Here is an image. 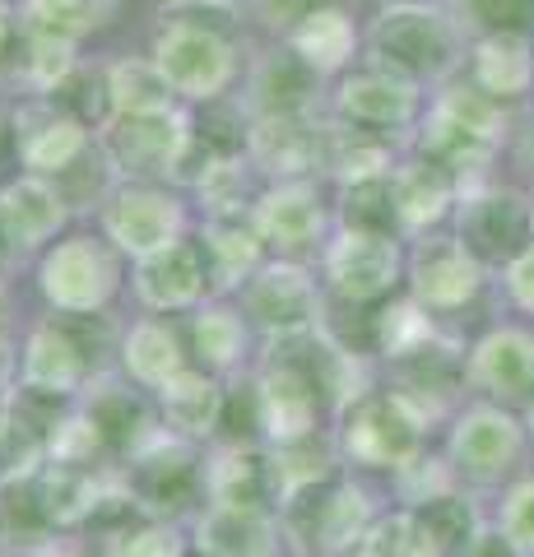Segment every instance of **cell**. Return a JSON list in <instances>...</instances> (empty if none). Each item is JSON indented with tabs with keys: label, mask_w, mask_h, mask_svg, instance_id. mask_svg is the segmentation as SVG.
<instances>
[{
	"label": "cell",
	"mask_w": 534,
	"mask_h": 557,
	"mask_svg": "<svg viewBox=\"0 0 534 557\" xmlns=\"http://www.w3.org/2000/svg\"><path fill=\"white\" fill-rule=\"evenodd\" d=\"M159 70L172 89H182L191 98H210L214 89H223L233 61H228V47H223L219 33L182 20L159 38Z\"/></svg>",
	"instance_id": "obj_1"
},
{
	"label": "cell",
	"mask_w": 534,
	"mask_h": 557,
	"mask_svg": "<svg viewBox=\"0 0 534 557\" xmlns=\"http://www.w3.org/2000/svg\"><path fill=\"white\" fill-rule=\"evenodd\" d=\"M42 288H47L51 302H61L71 311H89V307H98L102 298H108L112 265H108V256H102L94 242L75 237V242H65V247H57L47 256Z\"/></svg>",
	"instance_id": "obj_2"
},
{
	"label": "cell",
	"mask_w": 534,
	"mask_h": 557,
	"mask_svg": "<svg viewBox=\"0 0 534 557\" xmlns=\"http://www.w3.org/2000/svg\"><path fill=\"white\" fill-rule=\"evenodd\" d=\"M413 446H419V418L409 413V405L400 395L386 399H368L363 409L353 413L349 423V450L368 465H395L409 460Z\"/></svg>",
	"instance_id": "obj_3"
},
{
	"label": "cell",
	"mask_w": 534,
	"mask_h": 557,
	"mask_svg": "<svg viewBox=\"0 0 534 557\" xmlns=\"http://www.w3.org/2000/svg\"><path fill=\"white\" fill-rule=\"evenodd\" d=\"M376 51H382L390 65L423 75V70L446 65V57H451V33L427 10H390L386 20L376 24Z\"/></svg>",
	"instance_id": "obj_4"
},
{
	"label": "cell",
	"mask_w": 534,
	"mask_h": 557,
	"mask_svg": "<svg viewBox=\"0 0 534 557\" xmlns=\"http://www.w3.org/2000/svg\"><path fill=\"white\" fill-rule=\"evenodd\" d=\"M331 274L349 298H376L395 284V247L382 233H349L331 251Z\"/></svg>",
	"instance_id": "obj_5"
},
{
	"label": "cell",
	"mask_w": 534,
	"mask_h": 557,
	"mask_svg": "<svg viewBox=\"0 0 534 557\" xmlns=\"http://www.w3.org/2000/svg\"><path fill=\"white\" fill-rule=\"evenodd\" d=\"M108 223L112 237L135 256H153L172 247V237H177V209L163 196H149V190H126Z\"/></svg>",
	"instance_id": "obj_6"
},
{
	"label": "cell",
	"mask_w": 534,
	"mask_h": 557,
	"mask_svg": "<svg viewBox=\"0 0 534 557\" xmlns=\"http://www.w3.org/2000/svg\"><path fill=\"white\" fill-rule=\"evenodd\" d=\"M182 145H186V135L177 131V121H167L163 112L131 116V121H122V131H112L116 163H126L131 172H167L177 163Z\"/></svg>",
	"instance_id": "obj_7"
},
{
	"label": "cell",
	"mask_w": 534,
	"mask_h": 557,
	"mask_svg": "<svg viewBox=\"0 0 534 557\" xmlns=\"http://www.w3.org/2000/svg\"><path fill=\"white\" fill-rule=\"evenodd\" d=\"M413 278H419V293L427 302L456 307L474 293L479 270H474V260L460 242H427V247L419 251V260H413Z\"/></svg>",
	"instance_id": "obj_8"
},
{
	"label": "cell",
	"mask_w": 534,
	"mask_h": 557,
	"mask_svg": "<svg viewBox=\"0 0 534 557\" xmlns=\"http://www.w3.org/2000/svg\"><path fill=\"white\" fill-rule=\"evenodd\" d=\"M413 544L423 557H470L474 539V511L456 497H433L427 507H419L409 516Z\"/></svg>",
	"instance_id": "obj_9"
},
{
	"label": "cell",
	"mask_w": 534,
	"mask_h": 557,
	"mask_svg": "<svg viewBox=\"0 0 534 557\" xmlns=\"http://www.w3.org/2000/svg\"><path fill=\"white\" fill-rule=\"evenodd\" d=\"M200 544L214 557H265L270 553V520L251 502H219L200 525Z\"/></svg>",
	"instance_id": "obj_10"
},
{
	"label": "cell",
	"mask_w": 534,
	"mask_h": 557,
	"mask_svg": "<svg viewBox=\"0 0 534 557\" xmlns=\"http://www.w3.org/2000/svg\"><path fill=\"white\" fill-rule=\"evenodd\" d=\"M200 284H204L200 256H196V247H186V242H172V247L145 256V270H140L145 302H153V307H182V302L196 298Z\"/></svg>",
	"instance_id": "obj_11"
},
{
	"label": "cell",
	"mask_w": 534,
	"mask_h": 557,
	"mask_svg": "<svg viewBox=\"0 0 534 557\" xmlns=\"http://www.w3.org/2000/svg\"><path fill=\"white\" fill-rule=\"evenodd\" d=\"M516 446H521V437H516V423L502 413H493V409H479L470 413L460 423L456 432V460L464 469H474V474H497L511 456H516Z\"/></svg>",
	"instance_id": "obj_12"
},
{
	"label": "cell",
	"mask_w": 534,
	"mask_h": 557,
	"mask_svg": "<svg viewBox=\"0 0 534 557\" xmlns=\"http://www.w3.org/2000/svg\"><path fill=\"white\" fill-rule=\"evenodd\" d=\"M0 223H5V233L20 242V247H38L61 223L57 190H47L42 182H14L5 196H0Z\"/></svg>",
	"instance_id": "obj_13"
},
{
	"label": "cell",
	"mask_w": 534,
	"mask_h": 557,
	"mask_svg": "<svg viewBox=\"0 0 534 557\" xmlns=\"http://www.w3.org/2000/svg\"><path fill=\"white\" fill-rule=\"evenodd\" d=\"M251 311L265 325H274V330H298V325L312 321L316 293H312V284H307L298 270H270V274L256 278Z\"/></svg>",
	"instance_id": "obj_14"
},
{
	"label": "cell",
	"mask_w": 534,
	"mask_h": 557,
	"mask_svg": "<svg viewBox=\"0 0 534 557\" xmlns=\"http://www.w3.org/2000/svg\"><path fill=\"white\" fill-rule=\"evenodd\" d=\"M14 131H20V153H24V163L28 168H38V172H51V168H65L79 153V131H75V121H65L57 112H24L20 121H14Z\"/></svg>",
	"instance_id": "obj_15"
},
{
	"label": "cell",
	"mask_w": 534,
	"mask_h": 557,
	"mask_svg": "<svg viewBox=\"0 0 534 557\" xmlns=\"http://www.w3.org/2000/svg\"><path fill=\"white\" fill-rule=\"evenodd\" d=\"M525 237V209L511 196H493V200H474L464 214V242L479 247L484 256H511Z\"/></svg>",
	"instance_id": "obj_16"
},
{
	"label": "cell",
	"mask_w": 534,
	"mask_h": 557,
	"mask_svg": "<svg viewBox=\"0 0 534 557\" xmlns=\"http://www.w3.org/2000/svg\"><path fill=\"white\" fill-rule=\"evenodd\" d=\"M479 376L497 395H530L534 391V339L516 335V330L493 335L479 348Z\"/></svg>",
	"instance_id": "obj_17"
},
{
	"label": "cell",
	"mask_w": 534,
	"mask_h": 557,
	"mask_svg": "<svg viewBox=\"0 0 534 557\" xmlns=\"http://www.w3.org/2000/svg\"><path fill=\"white\" fill-rule=\"evenodd\" d=\"M261 228H265V237L274 242V247H288V251L307 247L321 228V209L302 186L274 190V196L265 200V209H261Z\"/></svg>",
	"instance_id": "obj_18"
},
{
	"label": "cell",
	"mask_w": 534,
	"mask_h": 557,
	"mask_svg": "<svg viewBox=\"0 0 534 557\" xmlns=\"http://www.w3.org/2000/svg\"><path fill=\"white\" fill-rule=\"evenodd\" d=\"M28 386H38L47 395H65L79 381V354L61 330H38L28 344V362H24Z\"/></svg>",
	"instance_id": "obj_19"
},
{
	"label": "cell",
	"mask_w": 534,
	"mask_h": 557,
	"mask_svg": "<svg viewBox=\"0 0 534 557\" xmlns=\"http://www.w3.org/2000/svg\"><path fill=\"white\" fill-rule=\"evenodd\" d=\"M479 84L497 98H516L530 84V47L516 33H493L479 47Z\"/></svg>",
	"instance_id": "obj_20"
},
{
	"label": "cell",
	"mask_w": 534,
	"mask_h": 557,
	"mask_svg": "<svg viewBox=\"0 0 534 557\" xmlns=\"http://www.w3.org/2000/svg\"><path fill=\"white\" fill-rule=\"evenodd\" d=\"M409 108H413V94L390 75H358L344 84V112L358 121L386 126V121H405Z\"/></svg>",
	"instance_id": "obj_21"
},
{
	"label": "cell",
	"mask_w": 534,
	"mask_h": 557,
	"mask_svg": "<svg viewBox=\"0 0 534 557\" xmlns=\"http://www.w3.org/2000/svg\"><path fill=\"white\" fill-rule=\"evenodd\" d=\"M163 409H167V423L172 428H182V432H210L214 418H219V391L204 376L177 372L172 381H163Z\"/></svg>",
	"instance_id": "obj_22"
},
{
	"label": "cell",
	"mask_w": 534,
	"mask_h": 557,
	"mask_svg": "<svg viewBox=\"0 0 534 557\" xmlns=\"http://www.w3.org/2000/svg\"><path fill=\"white\" fill-rule=\"evenodd\" d=\"M446 200H451V182H446V172L437 163H419V168L400 172V182H395V209H400L409 223L437 219Z\"/></svg>",
	"instance_id": "obj_23"
},
{
	"label": "cell",
	"mask_w": 534,
	"mask_h": 557,
	"mask_svg": "<svg viewBox=\"0 0 534 557\" xmlns=\"http://www.w3.org/2000/svg\"><path fill=\"white\" fill-rule=\"evenodd\" d=\"M167 89L172 84L163 79L159 65H116L112 70V102L122 108L126 116H149V112H163L167 108Z\"/></svg>",
	"instance_id": "obj_24"
},
{
	"label": "cell",
	"mask_w": 534,
	"mask_h": 557,
	"mask_svg": "<svg viewBox=\"0 0 534 557\" xmlns=\"http://www.w3.org/2000/svg\"><path fill=\"white\" fill-rule=\"evenodd\" d=\"M349 42H353L349 20L335 14V10L307 14V24L298 33V47H302V57L312 61V65H339L344 57H349Z\"/></svg>",
	"instance_id": "obj_25"
},
{
	"label": "cell",
	"mask_w": 534,
	"mask_h": 557,
	"mask_svg": "<svg viewBox=\"0 0 534 557\" xmlns=\"http://www.w3.org/2000/svg\"><path fill=\"white\" fill-rule=\"evenodd\" d=\"M126 362L140 381H172L177 376V344L159 325H140L126 344Z\"/></svg>",
	"instance_id": "obj_26"
},
{
	"label": "cell",
	"mask_w": 534,
	"mask_h": 557,
	"mask_svg": "<svg viewBox=\"0 0 534 557\" xmlns=\"http://www.w3.org/2000/svg\"><path fill=\"white\" fill-rule=\"evenodd\" d=\"M33 465H38V437H33L20 418L0 413V487L24 479Z\"/></svg>",
	"instance_id": "obj_27"
},
{
	"label": "cell",
	"mask_w": 534,
	"mask_h": 557,
	"mask_svg": "<svg viewBox=\"0 0 534 557\" xmlns=\"http://www.w3.org/2000/svg\"><path fill=\"white\" fill-rule=\"evenodd\" d=\"M210 256H214L219 284H233V278L256 260V237L243 233L237 223H214V233H210Z\"/></svg>",
	"instance_id": "obj_28"
},
{
	"label": "cell",
	"mask_w": 534,
	"mask_h": 557,
	"mask_svg": "<svg viewBox=\"0 0 534 557\" xmlns=\"http://www.w3.org/2000/svg\"><path fill=\"white\" fill-rule=\"evenodd\" d=\"M256 149L265 153V159L284 163V168H307L312 163V135L302 126H293V121H270V126L256 135Z\"/></svg>",
	"instance_id": "obj_29"
},
{
	"label": "cell",
	"mask_w": 534,
	"mask_h": 557,
	"mask_svg": "<svg viewBox=\"0 0 534 557\" xmlns=\"http://www.w3.org/2000/svg\"><path fill=\"white\" fill-rule=\"evenodd\" d=\"M196 344H200V358L210 362H233L237 348H243V325L228 311H210V317L196 321Z\"/></svg>",
	"instance_id": "obj_30"
},
{
	"label": "cell",
	"mask_w": 534,
	"mask_h": 557,
	"mask_svg": "<svg viewBox=\"0 0 534 557\" xmlns=\"http://www.w3.org/2000/svg\"><path fill=\"white\" fill-rule=\"evenodd\" d=\"M94 483L75 474V469H61L57 479L47 483V516H57V520H79L84 511L94 507Z\"/></svg>",
	"instance_id": "obj_31"
},
{
	"label": "cell",
	"mask_w": 534,
	"mask_h": 557,
	"mask_svg": "<svg viewBox=\"0 0 534 557\" xmlns=\"http://www.w3.org/2000/svg\"><path fill=\"white\" fill-rule=\"evenodd\" d=\"M0 516H10V525H0V539H10V544H28V539H38L42 525H47V507L33 497H0Z\"/></svg>",
	"instance_id": "obj_32"
},
{
	"label": "cell",
	"mask_w": 534,
	"mask_h": 557,
	"mask_svg": "<svg viewBox=\"0 0 534 557\" xmlns=\"http://www.w3.org/2000/svg\"><path fill=\"white\" fill-rule=\"evenodd\" d=\"M363 557H423L419 544H413L409 516H395V520H382V525H372L368 544H363Z\"/></svg>",
	"instance_id": "obj_33"
},
{
	"label": "cell",
	"mask_w": 534,
	"mask_h": 557,
	"mask_svg": "<svg viewBox=\"0 0 534 557\" xmlns=\"http://www.w3.org/2000/svg\"><path fill=\"white\" fill-rule=\"evenodd\" d=\"M423 335H427V321H423L413 307H395V311H386L382 339H386L390 354H413V344H419Z\"/></svg>",
	"instance_id": "obj_34"
},
{
	"label": "cell",
	"mask_w": 534,
	"mask_h": 557,
	"mask_svg": "<svg viewBox=\"0 0 534 557\" xmlns=\"http://www.w3.org/2000/svg\"><path fill=\"white\" fill-rule=\"evenodd\" d=\"M507 539L516 548H534V483L516 487L507 502Z\"/></svg>",
	"instance_id": "obj_35"
},
{
	"label": "cell",
	"mask_w": 534,
	"mask_h": 557,
	"mask_svg": "<svg viewBox=\"0 0 534 557\" xmlns=\"http://www.w3.org/2000/svg\"><path fill=\"white\" fill-rule=\"evenodd\" d=\"M474 14L484 24H497L502 33H511L516 24H525L530 14H534V0H470Z\"/></svg>",
	"instance_id": "obj_36"
},
{
	"label": "cell",
	"mask_w": 534,
	"mask_h": 557,
	"mask_svg": "<svg viewBox=\"0 0 534 557\" xmlns=\"http://www.w3.org/2000/svg\"><path fill=\"white\" fill-rule=\"evenodd\" d=\"M112 557H177V539L163 530H140V534H126L112 548Z\"/></svg>",
	"instance_id": "obj_37"
},
{
	"label": "cell",
	"mask_w": 534,
	"mask_h": 557,
	"mask_svg": "<svg viewBox=\"0 0 534 557\" xmlns=\"http://www.w3.org/2000/svg\"><path fill=\"white\" fill-rule=\"evenodd\" d=\"M511 288H516V298H521L525 307H534V251L516 260V270H511Z\"/></svg>",
	"instance_id": "obj_38"
},
{
	"label": "cell",
	"mask_w": 534,
	"mask_h": 557,
	"mask_svg": "<svg viewBox=\"0 0 534 557\" xmlns=\"http://www.w3.org/2000/svg\"><path fill=\"white\" fill-rule=\"evenodd\" d=\"M470 557H516V544L511 539H479L470 548Z\"/></svg>",
	"instance_id": "obj_39"
},
{
	"label": "cell",
	"mask_w": 534,
	"mask_h": 557,
	"mask_svg": "<svg viewBox=\"0 0 534 557\" xmlns=\"http://www.w3.org/2000/svg\"><path fill=\"white\" fill-rule=\"evenodd\" d=\"M5 376H10V348L0 339V386H5Z\"/></svg>",
	"instance_id": "obj_40"
},
{
	"label": "cell",
	"mask_w": 534,
	"mask_h": 557,
	"mask_svg": "<svg viewBox=\"0 0 534 557\" xmlns=\"http://www.w3.org/2000/svg\"><path fill=\"white\" fill-rule=\"evenodd\" d=\"M0 47H5V14H0Z\"/></svg>",
	"instance_id": "obj_41"
}]
</instances>
